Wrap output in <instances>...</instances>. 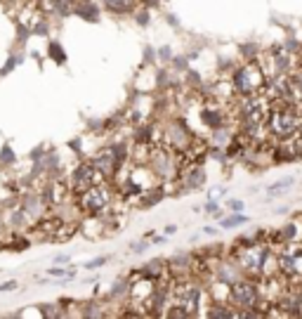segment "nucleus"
I'll use <instances>...</instances> for the list:
<instances>
[{"label":"nucleus","mask_w":302,"mask_h":319,"mask_svg":"<svg viewBox=\"0 0 302 319\" xmlns=\"http://www.w3.org/2000/svg\"><path fill=\"white\" fill-rule=\"evenodd\" d=\"M229 83H232L236 97H248L255 95V92H262L265 83H267V74L262 71L257 59H246L241 67L234 69V74L229 76Z\"/></svg>","instance_id":"20e7f679"},{"label":"nucleus","mask_w":302,"mask_h":319,"mask_svg":"<svg viewBox=\"0 0 302 319\" xmlns=\"http://www.w3.org/2000/svg\"><path fill=\"white\" fill-rule=\"evenodd\" d=\"M139 274L151 281H161V279L170 277V272H168V265H165V260L156 258V260H149L144 267H139Z\"/></svg>","instance_id":"0eeeda50"},{"label":"nucleus","mask_w":302,"mask_h":319,"mask_svg":"<svg viewBox=\"0 0 302 319\" xmlns=\"http://www.w3.org/2000/svg\"><path fill=\"white\" fill-rule=\"evenodd\" d=\"M69 187H71V194H81V192L90 189V187H95V184L99 182H106V177L97 170V166L92 163V158L90 161H81L78 166L73 168V173H69Z\"/></svg>","instance_id":"423d86ee"},{"label":"nucleus","mask_w":302,"mask_h":319,"mask_svg":"<svg viewBox=\"0 0 302 319\" xmlns=\"http://www.w3.org/2000/svg\"><path fill=\"white\" fill-rule=\"evenodd\" d=\"M69 256H66V253H59V256H57V258H55V263H69Z\"/></svg>","instance_id":"393cba45"},{"label":"nucleus","mask_w":302,"mask_h":319,"mask_svg":"<svg viewBox=\"0 0 302 319\" xmlns=\"http://www.w3.org/2000/svg\"><path fill=\"white\" fill-rule=\"evenodd\" d=\"M295 184V180L293 177H283V180H276V182H272L267 187V197L274 199V197H281V194H286V189H290Z\"/></svg>","instance_id":"ddd939ff"},{"label":"nucleus","mask_w":302,"mask_h":319,"mask_svg":"<svg viewBox=\"0 0 302 319\" xmlns=\"http://www.w3.org/2000/svg\"><path fill=\"white\" fill-rule=\"evenodd\" d=\"M73 14L83 17L85 21H97V19H99V7H97L95 3H90V0H78Z\"/></svg>","instance_id":"9d476101"},{"label":"nucleus","mask_w":302,"mask_h":319,"mask_svg":"<svg viewBox=\"0 0 302 319\" xmlns=\"http://www.w3.org/2000/svg\"><path fill=\"white\" fill-rule=\"evenodd\" d=\"M102 5L111 14H130L139 7V0H102Z\"/></svg>","instance_id":"6e6552de"},{"label":"nucleus","mask_w":302,"mask_h":319,"mask_svg":"<svg viewBox=\"0 0 302 319\" xmlns=\"http://www.w3.org/2000/svg\"><path fill=\"white\" fill-rule=\"evenodd\" d=\"M206 317H229V319H236V310H234L229 303H210L206 310Z\"/></svg>","instance_id":"f8f14e48"},{"label":"nucleus","mask_w":302,"mask_h":319,"mask_svg":"<svg viewBox=\"0 0 302 319\" xmlns=\"http://www.w3.org/2000/svg\"><path fill=\"white\" fill-rule=\"evenodd\" d=\"M203 232H206V234H210V237H213V234H217V230H215V227H206Z\"/></svg>","instance_id":"cd10ccee"},{"label":"nucleus","mask_w":302,"mask_h":319,"mask_svg":"<svg viewBox=\"0 0 302 319\" xmlns=\"http://www.w3.org/2000/svg\"><path fill=\"white\" fill-rule=\"evenodd\" d=\"M41 314L43 317H66V303L64 305H59V303H45V305H41Z\"/></svg>","instance_id":"4468645a"},{"label":"nucleus","mask_w":302,"mask_h":319,"mask_svg":"<svg viewBox=\"0 0 302 319\" xmlns=\"http://www.w3.org/2000/svg\"><path fill=\"white\" fill-rule=\"evenodd\" d=\"M206 208V213L208 215H213V217H222V208H220V204H217V199H208V204L203 206Z\"/></svg>","instance_id":"a211bd4d"},{"label":"nucleus","mask_w":302,"mask_h":319,"mask_svg":"<svg viewBox=\"0 0 302 319\" xmlns=\"http://www.w3.org/2000/svg\"><path fill=\"white\" fill-rule=\"evenodd\" d=\"M206 296V284L196 277H172L170 286V305L184 312L186 319L199 317Z\"/></svg>","instance_id":"f03ea898"},{"label":"nucleus","mask_w":302,"mask_h":319,"mask_svg":"<svg viewBox=\"0 0 302 319\" xmlns=\"http://www.w3.org/2000/svg\"><path fill=\"white\" fill-rule=\"evenodd\" d=\"M116 204V189L114 184L106 180V182H99L90 189L81 192L73 197V206L76 211L83 215H102L104 211H109L111 206Z\"/></svg>","instance_id":"7ed1b4c3"},{"label":"nucleus","mask_w":302,"mask_h":319,"mask_svg":"<svg viewBox=\"0 0 302 319\" xmlns=\"http://www.w3.org/2000/svg\"><path fill=\"white\" fill-rule=\"evenodd\" d=\"M260 281L253 277H241L229 286V305L236 312H246V310H257L260 307Z\"/></svg>","instance_id":"39448f33"},{"label":"nucleus","mask_w":302,"mask_h":319,"mask_svg":"<svg viewBox=\"0 0 302 319\" xmlns=\"http://www.w3.org/2000/svg\"><path fill=\"white\" fill-rule=\"evenodd\" d=\"M128 293H130V279L128 277L116 279L114 286L109 289V293H106V300L109 303H123V298H128Z\"/></svg>","instance_id":"1a4fd4ad"},{"label":"nucleus","mask_w":302,"mask_h":319,"mask_svg":"<svg viewBox=\"0 0 302 319\" xmlns=\"http://www.w3.org/2000/svg\"><path fill=\"white\" fill-rule=\"evenodd\" d=\"M175 232H177V227H175V225H168V227H165V234H168V237H170V234H175Z\"/></svg>","instance_id":"bb28decb"},{"label":"nucleus","mask_w":302,"mask_h":319,"mask_svg":"<svg viewBox=\"0 0 302 319\" xmlns=\"http://www.w3.org/2000/svg\"><path fill=\"white\" fill-rule=\"evenodd\" d=\"M248 222V217L243 215V213H234V215H229V217H224L220 222V227L222 230H232V227H241V225H246Z\"/></svg>","instance_id":"2eb2a0df"},{"label":"nucleus","mask_w":302,"mask_h":319,"mask_svg":"<svg viewBox=\"0 0 302 319\" xmlns=\"http://www.w3.org/2000/svg\"><path fill=\"white\" fill-rule=\"evenodd\" d=\"M102 265H106V258H104V256H99V258L88 260L83 267H85V270H97V267H102Z\"/></svg>","instance_id":"aec40b11"},{"label":"nucleus","mask_w":302,"mask_h":319,"mask_svg":"<svg viewBox=\"0 0 302 319\" xmlns=\"http://www.w3.org/2000/svg\"><path fill=\"white\" fill-rule=\"evenodd\" d=\"M158 57H163V61L170 59V48H161L158 50Z\"/></svg>","instance_id":"b1692460"},{"label":"nucleus","mask_w":302,"mask_h":319,"mask_svg":"<svg viewBox=\"0 0 302 319\" xmlns=\"http://www.w3.org/2000/svg\"><path fill=\"white\" fill-rule=\"evenodd\" d=\"M48 277L71 279V277H76V270H66V267H48Z\"/></svg>","instance_id":"dca6fc26"},{"label":"nucleus","mask_w":302,"mask_h":319,"mask_svg":"<svg viewBox=\"0 0 302 319\" xmlns=\"http://www.w3.org/2000/svg\"><path fill=\"white\" fill-rule=\"evenodd\" d=\"M269 140L274 142H288L302 130V114L295 104L290 102H274L269 109L267 123H265Z\"/></svg>","instance_id":"f257e3e1"},{"label":"nucleus","mask_w":302,"mask_h":319,"mask_svg":"<svg viewBox=\"0 0 302 319\" xmlns=\"http://www.w3.org/2000/svg\"><path fill=\"white\" fill-rule=\"evenodd\" d=\"M17 281H14V279H10V281H3V284H0V293H5V291H14V289H17Z\"/></svg>","instance_id":"412c9836"},{"label":"nucleus","mask_w":302,"mask_h":319,"mask_svg":"<svg viewBox=\"0 0 302 319\" xmlns=\"http://www.w3.org/2000/svg\"><path fill=\"white\" fill-rule=\"evenodd\" d=\"M151 246L149 239H142V241H132L130 244V253H135V256H139V253H144L146 248Z\"/></svg>","instance_id":"6ab92c4d"},{"label":"nucleus","mask_w":302,"mask_h":319,"mask_svg":"<svg viewBox=\"0 0 302 319\" xmlns=\"http://www.w3.org/2000/svg\"><path fill=\"white\" fill-rule=\"evenodd\" d=\"M48 54H52V59H55V61H59V64H62V61L66 59V54L62 52V48H59V43H50V45H48Z\"/></svg>","instance_id":"f3484780"},{"label":"nucleus","mask_w":302,"mask_h":319,"mask_svg":"<svg viewBox=\"0 0 302 319\" xmlns=\"http://www.w3.org/2000/svg\"><path fill=\"white\" fill-rule=\"evenodd\" d=\"M0 161H3V163H7V161L12 163V161H14V154H12V149H7V147H5V149H3V156H0Z\"/></svg>","instance_id":"4be33fe9"},{"label":"nucleus","mask_w":302,"mask_h":319,"mask_svg":"<svg viewBox=\"0 0 302 319\" xmlns=\"http://www.w3.org/2000/svg\"><path fill=\"white\" fill-rule=\"evenodd\" d=\"M81 317H106V303L104 300L81 303Z\"/></svg>","instance_id":"9b49d317"},{"label":"nucleus","mask_w":302,"mask_h":319,"mask_svg":"<svg viewBox=\"0 0 302 319\" xmlns=\"http://www.w3.org/2000/svg\"><path fill=\"white\" fill-rule=\"evenodd\" d=\"M3 230H7V225H5V213L0 211V234H3Z\"/></svg>","instance_id":"a878e982"},{"label":"nucleus","mask_w":302,"mask_h":319,"mask_svg":"<svg viewBox=\"0 0 302 319\" xmlns=\"http://www.w3.org/2000/svg\"><path fill=\"white\" fill-rule=\"evenodd\" d=\"M229 208H232L234 213H241V211H243V201H232V204H229Z\"/></svg>","instance_id":"5701e85b"}]
</instances>
